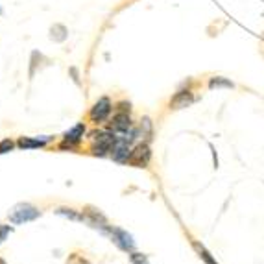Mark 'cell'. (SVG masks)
Instances as JSON below:
<instances>
[{
    "mask_svg": "<svg viewBox=\"0 0 264 264\" xmlns=\"http://www.w3.org/2000/svg\"><path fill=\"white\" fill-rule=\"evenodd\" d=\"M41 216V211H37L35 207H31L30 203H18L15 205L9 215V222L11 224H26Z\"/></svg>",
    "mask_w": 264,
    "mask_h": 264,
    "instance_id": "cell-1",
    "label": "cell"
},
{
    "mask_svg": "<svg viewBox=\"0 0 264 264\" xmlns=\"http://www.w3.org/2000/svg\"><path fill=\"white\" fill-rule=\"evenodd\" d=\"M152 159V150L148 146V142H141L135 148H131L128 157V165L139 166V168H146L148 163Z\"/></svg>",
    "mask_w": 264,
    "mask_h": 264,
    "instance_id": "cell-2",
    "label": "cell"
},
{
    "mask_svg": "<svg viewBox=\"0 0 264 264\" xmlns=\"http://www.w3.org/2000/svg\"><path fill=\"white\" fill-rule=\"evenodd\" d=\"M111 111H113V104H111V100L107 96H102L100 100H96V104L91 107V113H89V118H91L92 122H104L107 120L111 115Z\"/></svg>",
    "mask_w": 264,
    "mask_h": 264,
    "instance_id": "cell-3",
    "label": "cell"
},
{
    "mask_svg": "<svg viewBox=\"0 0 264 264\" xmlns=\"http://www.w3.org/2000/svg\"><path fill=\"white\" fill-rule=\"evenodd\" d=\"M105 233L109 235L111 239H113V242L117 244L120 250H124V252H135V242H133V239H131V235H128L124 229H118V228H107V231Z\"/></svg>",
    "mask_w": 264,
    "mask_h": 264,
    "instance_id": "cell-4",
    "label": "cell"
},
{
    "mask_svg": "<svg viewBox=\"0 0 264 264\" xmlns=\"http://www.w3.org/2000/svg\"><path fill=\"white\" fill-rule=\"evenodd\" d=\"M194 92L191 89H179L172 98H170V109H185L194 104Z\"/></svg>",
    "mask_w": 264,
    "mask_h": 264,
    "instance_id": "cell-5",
    "label": "cell"
},
{
    "mask_svg": "<svg viewBox=\"0 0 264 264\" xmlns=\"http://www.w3.org/2000/svg\"><path fill=\"white\" fill-rule=\"evenodd\" d=\"M83 133H85V124H76L72 129H68L65 133V142H61V150H72L78 142L83 139Z\"/></svg>",
    "mask_w": 264,
    "mask_h": 264,
    "instance_id": "cell-6",
    "label": "cell"
},
{
    "mask_svg": "<svg viewBox=\"0 0 264 264\" xmlns=\"http://www.w3.org/2000/svg\"><path fill=\"white\" fill-rule=\"evenodd\" d=\"M111 129L117 131V133H128L131 129V118L129 113H117L113 120H111Z\"/></svg>",
    "mask_w": 264,
    "mask_h": 264,
    "instance_id": "cell-7",
    "label": "cell"
},
{
    "mask_svg": "<svg viewBox=\"0 0 264 264\" xmlns=\"http://www.w3.org/2000/svg\"><path fill=\"white\" fill-rule=\"evenodd\" d=\"M52 137H43V139H30V137H20L18 139V148L22 150H31V148H43L50 142Z\"/></svg>",
    "mask_w": 264,
    "mask_h": 264,
    "instance_id": "cell-8",
    "label": "cell"
},
{
    "mask_svg": "<svg viewBox=\"0 0 264 264\" xmlns=\"http://www.w3.org/2000/svg\"><path fill=\"white\" fill-rule=\"evenodd\" d=\"M192 248H194V252L198 253V257L202 259L205 264H218V261H216V259L211 255V252L205 246H203L202 242H198V240H192Z\"/></svg>",
    "mask_w": 264,
    "mask_h": 264,
    "instance_id": "cell-9",
    "label": "cell"
},
{
    "mask_svg": "<svg viewBox=\"0 0 264 264\" xmlns=\"http://www.w3.org/2000/svg\"><path fill=\"white\" fill-rule=\"evenodd\" d=\"M67 37H68V30L63 24L50 26V39L54 43H63V41H67Z\"/></svg>",
    "mask_w": 264,
    "mask_h": 264,
    "instance_id": "cell-10",
    "label": "cell"
},
{
    "mask_svg": "<svg viewBox=\"0 0 264 264\" xmlns=\"http://www.w3.org/2000/svg\"><path fill=\"white\" fill-rule=\"evenodd\" d=\"M209 89H235V83L224 76H213L209 80Z\"/></svg>",
    "mask_w": 264,
    "mask_h": 264,
    "instance_id": "cell-11",
    "label": "cell"
},
{
    "mask_svg": "<svg viewBox=\"0 0 264 264\" xmlns=\"http://www.w3.org/2000/svg\"><path fill=\"white\" fill-rule=\"evenodd\" d=\"M41 61H44V55L41 54V52L33 50V52H31V57H30V78L35 76V70H37V67H41Z\"/></svg>",
    "mask_w": 264,
    "mask_h": 264,
    "instance_id": "cell-12",
    "label": "cell"
},
{
    "mask_svg": "<svg viewBox=\"0 0 264 264\" xmlns=\"http://www.w3.org/2000/svg\"><path fill=\"white\" fill-rule=\"evenodd\" d=\"M55 213H57V215H63V216H68L70 220H81V222L85 220V216L74 213V209H57Z\"/></svg>",
    "mask_w": 264,
    "mask_h": 264,
    "instance_id": "cell-13",
    "label": "cell"
},
{
    "mask_svg": "<svg viewBox=\"0 0 264 264\" xmlns=\"http://www.w3.org/2000/svg\"><path fill=\"white\" fill-rule=\"evenodd\" d=\"M129 259H131V264H150V263H148L146 255H142V253H137V252H131Z\"/></svg>",
    "mask_w": 264,
    "mask_h": 264,
    "instance_id": "cell-14",
    "label": "cell"
},
{
    "mask_svg": "<svg viewBox=\"0 0 264 264\" xmlns=\"http://www.w3.org/2000/svg\"><path fill=\"white\" fill-rule=\"evenodd\" d=\"M13 141L11 139H4V141H0V155H4V154H7V152H11L13 150Z\"/></svg>",
    "mask_w": 264,
    "mask_h": 264,
    "instance_id": "cell-15",
    "label": "cell"
},
{
    "mask_svg": "<svg viewBox=\"0 0 264 264\" xmlns=\"http://www.w3.org/2000/svg\"><path fill=\"white\" fill-rule=\"evenodd\" d=\"M11 231H13L11 226H0V244L7 239V235L11 233Z\"/></svg>",
    "mask_w": 264,
    "mask_h": 264,
    "instance_id": "cell-16",
    "label": "cell"
},
{
    "mask_svg": "<svg viewBox=\"0 0 264 264\" xmlns=\"http://www.w3.org/2000/svg\"><path fill=\"white\" fill-rule=\"evenodd\" d=\"M131 111V104L129 102H120L117 104V113H129Z\"/></svg>",
    "mask_w": 264,
    "mask_h": 264,
    "instance_id": "cell-17",
    "label": "cell"
},
{
    "mask_svg": "<svg viewBox=\"0 0 264 264\" xmlns=\"http://www.w3.org/2000/svg\"><path fill=\"white\" fill-rule=\"evenodd\" d=\"M70 74H72V80L76 81V83H78V85H80V78H78V68H70Z\"/></svg>",
    "mask_w": 264,
    "mask_h": 264,
    "instance_id": "cell-18",
    "label": "cell"
},
{
    "mask_svg": "<svg viewBox=\"0 0 264 264\" xmlns=\"http://www.w3.org/2000/svg\"><path fill=\"white\" fill-rule=\"evenodd\" d=\"M0 264H7V263L4 261V259H0Z\"/></svg>",
    "mask_w": 264,
    "mask_h": 264,
    "instance_id": "cell-19",
    "label": "cell"
},
{
    "mask_svg": "<svg viewBox=\"0 0 264 264\" xmlns=\"http://www.w3.org/2000/svg\"><path fill=\"white\" fill-rule=\"evenodd\" d=\"M0 15H2V7H0Z\"/></svg>",
    "mask_w": 264,
    "mask_h": 264,
    "instance_id": "cell-20",
    "label": "cell"
}]
</instances>
